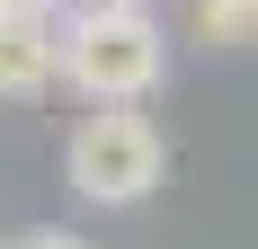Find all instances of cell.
<instances>
[{
	"label": "cell",
	"mask_w": 258,
	"mask_h": 249,
	"mask_svg": "<svg viewBox=\"0 0 258 249\" xmlns=\"http://www.w3.org/2000/svg\"><path fill=\"white\" fill-rule=\"evenodd\" d=\"M169 72V36L143 0H80L53 9V80H72L89 107H143Z\"/></svg>",
	"instance_id": "6da1fadb"
},
{
	"label": "cell",
	"mask_w": 258,
	"mask_h": 249,
	"mask_svg": "<svg viewBox=\"0 0 258 249\" xmlns=\"http://www.w3.org/2000/svg\"><path fill=\"white\" fill-rule=\"evenodd\" d=\"M169 169V143L143 107H89L62 143V178L80 205H143Z\"/></svg>",
	"instance_id": "7a4b0ae2"
},
{
	"label": "cell",
	"mask_w": 258,
	"mask_h": 249,
	"mask_svg": "<svg viewBox=\"0 0 258 249\" xmlns=\"http://www.w3.org/2000/svg\"><path fill=\"white\" fill-rule=\"evenodd\" d=\"M53 89V18H0V98Z\"/></svg>",
	"instance_id": "3957f363"
},
{
	"label": "cell",
	"mask_w": 258,
	"mask_h": 249,
	"mask_svg": "<svg viewBox=\"0 0 258 249\" xmlns=\"http://www.w3.org/2000/svg\"><path fill=\"white\" fill-rule=\"evenodd\" d=\"M258 27V0H196V36L205 45H249Z\"/></svg>",
	"instance_id": "277c9868"
},
{
	"label": "cell",
	"mask_w": 258,
	"mask_h": 249,
	"mask_svg": "<svg viewBox=\"0 0 258 249\" xmlns=\"http://www.w3.org/2000/svg\"><path fill=\"white\" fill-rule=\"evenodd\" d=\"M0 249H89L80 231H18V240H0Z\"/></svg>",
	"instance_id": "5b68a950"
},
{
	"label": "cell",
	"mask_w": 258,
	"mask_h": 249,
	"mask_svg": "<svg viewBox=\"0 0 258 249\" xmlns=\"http://www.w3.org/2000/svg\"><path fill=\"white\" fill-rule=\"evenodd\" d=\"M62 0H0V18H53Z\"/></svg>",
	"instance_id": "8992f818"
},
{
	"label": "cell",
	"mask_w": 258,
	"mask_h": 249,
	"mask_svg": "<svg viewBox=\"0 0 258 249\" xmlns=\"http://www.w3.org/2000/svg\"><path fill=\"white\" fill-rule=\"evenodd\" d=\"M143 9H152V0H143Z\"/></svg>",
	"instance_id": "52a82bcc"
}]
</instances>
